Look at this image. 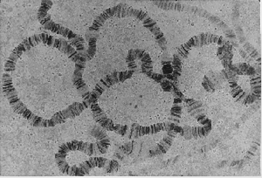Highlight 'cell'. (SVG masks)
<instances>
[{"mask_svg":"<svg viewBox=\"0 0 262 178\" xmlns=\"http://www.w3.org/2000/svg\"><path fill=\"white\" fill-rule=\"evenodd\" d=\"M238 79L228 80L229 82L230 92L233 99L238 103L244 104V105H250L253 102L258 101V99L252 95L251 93L246 92L242 89V86L238 85Z\"/></svg>","mask_w":262,"mask_h":178,"instance_id":"15","label":"cell"},{"mask_svg":"<svg viewBox=\"0 0 262 178\" xmlns=\"http://www.w3.org/2000/svg\"><path fill=\"white\" fill-rule=\"evenodd\" d=\"M86 60H88L86 54H79V59L75 62V69L73 75V84L77 89L78 92L81 95L83 101H89L91 95V93L90 92V90L82 79V74H83L84 69L86 66Z\"/></svg>","mask_w":262,"mask_h":178,"instance_id":"8","label":"cell"},{"mask_svg":"<svg viewBox=\"0 0 262 178\" xmlns=\"http://www.w3.org/2000/svg\"><path fill=\"white\" fill-rule=\"evenodd\" d=\"M167 123L166 122H162V123H158V124L150 125V126H141L138 124H132L127 134V137L131 138H137V137H143L147 135H153L157 134L160 131L166 130Z\"/></svg>","mask_w":262,"mask_h":178,"instance_id":"14","label":"cell"},{"mask_svg":"<svg viewBox=\"0 0 262 178\" xmlns=\"http://www.w3.org/2000/svg\"><path fill=\"white\" fill-rule=\"evenodd\" d=\"M251 93L258 100L261 97V75L260 73H256L250 76Z\"/></svg>","mask_w":262,"mask_h":178,"instance_id":"24","label":"cell"},{"mask_svg":"<svg viewBox=\"0 0 262 178\" xmlns=\"http://www.w3.org/2000/svg\"><path fill=\"white\" fill-rule=\"evenodd\" d=\"M91 110H92L93 116L97 123L100 124L101 127L107 129L108 131H113L116 123L107 117V115L102 111L98 103L91 104Z\"/></svg>","mask_w":262,"mask_h":178,"instance_id":"17","label":"cell"},{"mask_svg":"<svg viewBox=\"0 0 262 178\" xmlns=\"http://www.w3.org/2000/svg\"><path fill=\"white\" fill-rule=\"evenodd\" d=\"M238 75L233 74L228 69H223L219 72H209L202 80V86L209 93L215 92V90L223 83L225 80L238 79Z\"/></svg>","mask_w":262,"mask_h":178,"instance_id":"7","label":"cell"},{"mask_svg":"<svg viewBox=\"0 0 262 178\" xmlns=\"http://www.w3.org/2000/svg\"><path fill=\"white\" fill-rule=\"evenodd\" d=\"M83 152L88 155L99 153L98 146L96 143H83L79 141H72L69 143H66L60 146L57 154H68L69 152L71 151Z\"/></svg>","mask_w":262,"mask_h":178,"instance_id":"12","label":"cell"},{"mask_svg":"<svg viewBox=\"0 0 262 178\" xmlns=\"http://www.w3.org/2000/svg\"><path fill=\"white\" fill-rule=\"evenodd\" d=\"M212 43H216L219 46H227V44H231L228 39H225L221 36L214 35L212 33H201L200 35H196L193 38H191L185 44H182L181 47L179 48L177 54L179 57V59L183 60L188 56L189 52L191 51V48H200V47H204V46L212 44Z\"/></svg>","mask_w":262,"mask_h":178,"instance_id":"3","label":"cell"},{"mask_svg":"<svg viewBox=\"0 0 262 178\" xmlns=\"http://www.w3.org/2000/svg\"><path fill=\"white\" fill-rule=\"evenodd\" d=\"M91 101H83V102H75V103L70 105L69 107L66 109L60 111L55 114L52 117V121L55 123V125L60 124L65 122L69 119L74 118L75 116H80L84 110L86 109L88 107L91 106Z\"/></svg>","mask_w":262,"mask_h":178,"instance_id":"9","label":"cell"},{"mask_svg":"<svg viewBox=\"0 0 262 178\" xmlns=\"http://www.w3.org/2000/svg\"><path fill=\"white\" fill-rule=\"evenodd\" d=\"M52 6H53V2L50 0H43L42 1L39 12L37 14L39 23L45 27L46 29L49 30L51 32L57 33V34L62 35L67 39H75L78 35L73 33L71 30H69L67 27H61L60 25L56 24L55 22L52 20L50 15L48 13Z\"/></svg>","mask_w":262,"mask_h":178,"instance_id":"4","label":"cell"},{"mask_svg":"<svg viewBox=\"0 0 262 178\" xmlns=\"http://www.w3.org/2000/svg\"><path fill=\"white\" fill-rule=\"evenodd\" d=\"M232 22H233V25L235 27V35L238 38L239 43L243 46V48H244L245 50L247 51V54L250 55L251 58H253L254 60H256L259 64H260V61H261L260 55L257 52L256 49L253 48V46L249 42L247 41V39H246L242 27H241V24L238 22V11L235 9L233 10V13H232Z\"/></svg>","mask_w":262,"mask_h":178,"instance_id":"13","label":"cell"},{"mask_svg":"<svg viewBox=\"0 0 262 178\" xmlns=\"http://www.w3.org/2000/svg\"><path fill=\"white\" fill-rule=\"evenodd\" d=\"M126 63L129 71L145 74L156 82L161 83L165 76L153 71V64L149 54L141 49H131L128 51Z\"/></svg>","mask_w":262,"mask_h":178,"instance_id":"1","label":"cell"},{"mask_svg":"<svg viewBox=\"0 0 262 178\" xmlns=\"http://www.w3.org/2000/svg\"><path fill=\"white\" fill-rule=\"evenodd\" d=\"M134 74V72L128 70V71L124 72H114L112 74L106 75L104 78H102L99 81L98 83L96 84L94 91L91 93L90 99L91 103H96L99 97L106 89L116 85V84L119 83V82H123L126 80L130 79Z\"/></svg>","mask_w":262,"mask_h":178,"instance_id":"5","label":"cell"},{"mask_svg":"<svg viewBox=\"0 0 262 178\" xmlns=\"http://www.w3.org/2000/svg\"><path fill=\"white\" fill-rule=\"evenodd\" d=\"M166 131V136L164 137V139L162 140L160 143H158L155 148H153L149 150V158H154V157H158L160 154H165L172 145L174 138L179 134L177 133L176 131L172 129V128H168V127H167Z\"/></svg>","mask_w":262,"mask_h":178,"instance_id":"16","label":"cell"},{"mask_svg":"<svg viewBox=\"0 0 262 178\" xmlns=\"http://www.w3.org/2000/svg\"><path fill=\"white\" fill-rule=\"evenodd\" d=\"M185 12H191V13L199 15V16L203 17V18H207L212 23L217 25V27H220V28L223 30L224 33H226L227 37H228V40H229L230 43H231L232 40H235L236 35L234 32L227 24H225L223 21L220 19L216 16H214V15L211 14L210 12H207L206 10L199 8V7H196V6L191 7V6H185Z\"/></svg>","mask_w":262,"mask_h":178,"instance_id":"10","label":"cell"},{"mask_svg":"<svg viewBox=\"0 0 262 178\" xmlns=\"http://www.w3.org/2000/svg\"><path fill=\"white\" fill-rule=\"evenodd\" d=\"M117 18H126V17H134V18L139 19L143 22V26L149 30L150 33H153L155 37L157 43L159 44V47L163 50L167 49V40L164 37V33H162L161 29L159 28L158 24L156 23L154 19H152L146 12H143L141 10H136L131 8L128 5H126L124 7H122L120 10L119 12L115 16Z\"/></svg>","mask_w":262,"mask_h":178,"instance_id":"2","label":"cell"},{"mask_svg":"<svg viewBox=\"0 0 262 178\" xmlns=\"http://www.w3.org/2000/svg\"><path fill=\"white\" fill-rule=\"evenodd\" d=\"M233 66L242 74V75L252 76L256 73H260V70L257 71L256 69H254L253 66L249 65V64H247V63H236V64H233Z\"/></svg>","mask_w":262,"mask_h":178,"instance_id":"26","label":"cell"},{"mask_svg":"<svg viewBox=\"0 0 262 178\" xmlns=\"http://www.w3.org/2000/svg\"><path fill=\"white\" fill-rule=\"evenodd\" d=\"M96 53V38L91 37L89 40V49L86 51V59H92Z\"/></svg>","mask_w":262,"mask_h":178,"instance_id":"29","label":"cell"},{"mask_svg":"<svg viewBox=\"0 0 262 178\" xmlns=\"http://www.w3.org/2000/svg\"><path fill=\"white\" fill-rule=\"evenodd\" d=\"M2 88H3L4 95L9 101L11 107L13 108L14 112L19 116H23L25 112L27 111V106L25 105L20 99L18 98V93L12 85V77L8 74H4L2 77Z\"/></svg>","mask_w":262,"mask_h":178,"instance_id":"6","label":"cell"},{"mask_svg":"<svg viewBox=\"0 0 262 178\" xmlns=\"http://www.w3.org/2000/svg\"><path fill=\"white\" fill-rule=\"evenodd\" d=\"M182 100L178 95H175L174 102H173V107L170 110V118L168 119L166 123L168 126H178L180 124V119L182 115Z\"/></svg>","mask_w":262,"mask_h":178,"instance_id":"20","label":"cell"},{"mask_svg":"<svg viewBox=\"0 0 262 178\" xmlns=\"http://www.w3.org/2000/svg\"><path fill=\"white\" fill-rule=\"evenodd\" d=\"M183 102H185L188 113L196 119L200 126L211 127L212 128V122L206 116V113H205V108L203 107V104L200 101H196L194 99H188L185 97L183 100Z\"/></svg>","mask_w":262,"mask_h":178,"instance_id":"11","label":"cell"},{"mask_svg":"<svg viewBox=\"0 0 262 178\" xmlns=\"http://www.w3.org/2000/svg\"><path fill=\"white\" fill-rule=\"evenodd\" d=\"M69 44H71L73 48H75L77 51L78 54H86L85 51V46H84V40L81 37L77 36L75 39H69Z\"/></svg>","mask_w":262,"mask_h":178,"instance_id":"27","label":"cell"},{"mask_svg":"<svg viewBox=\"0 0 262 178\" xmlns=\"http://www.w3.org/2000/svg\"><path fill=\"white\" fill-rule=\"evenodd\" d=\"M217 56L221 59L224 69H227L232 64V44L220 46L217 48Z\"/></svg>","mask_w":262,"mask_h":178,"instance_id":"21","label":"cell"},{"mask_svg":"<svg viewBox=\"0 0 262 178\" xmlns=\"http://www.w3.org/2000/svg\"><path fill=\"white\" fill-rule=\"evenodd\" d=\"M163 72L164 75L166 77L167 80L171 81L172 80V64H171V59L169 60H163Z\"/></svg>","mask_w":262,"mask_h":178,"instance_id":"28","label":"cell"},{"mask_svg":"<svg viewBox=\"0 0 262 178\" xmlns=\"http://www.w3.org/2000/svg\"><path fill=\"white\" fill-rule=\"evenodd\" d=\"M127 4L121 3L119 5H117V6H113L111 8L105 10L104 12H102L101 15H99L98 17L95 19L92 27L90 28V32H97L101 28V26L104 24L105 21L110 18L115 17L119 12L120 10L122 9V7H124Z\"/></svg>","mask_w":262,"mask_h":178,"instance_id":"18","label":"cell"},{"mask_svg":"<svg viewBox=\"0 0 262 178\" xmlns=\"http://www.w3.org/2000/svg\"><path fill=\"white\" fill-rule=\"evenodd\" d=\"M181 59H179L178 54H174L171 59V64H172V80L171 82L176 84L178 82V79L181 75L182 73V63Z\"/></svg>","mask_w":262,"mask_h":178,"instance_id":"25","label":"cell"},{"mask_svg":"<svg viewBox=\"0 0 262 178\" xmlns=\"http://www.w3.org/2000/svg\"><path fill=\"white\" fill-rule=\"evenodd\" d=\"M152 4L161 9L178 11V12H185V6H186L184 4L171 2V1H153Z\"/></svg>","mask_w":262,"mask_h":178,"instance_id":"23","label":"cell"},{"mask_svg":"<svg viewBox=\"0 0 262 178\" xmlns=\"http://www.w3.org/2000/svg\"><path fill=\"white\" fill-rule=\"evenodd\" d=\"M211 131H212L211 127L185 126V127L182 128L180 136L185 137L186 140L198 139V138H201V137H207L209 134L211 133Z\"/></svg>","mask_w":262,"mask_h":178,"instance_id":"19","label":"cell"},{"mask_svg":"<svg viewBox=\"0 0 262 178\" xmlns=\"http://www.w3.org/2000/svg\"><path fill=\"white\" fill-rule=\"evenodd\" d=\"M118 169H119V163H117L116 161L112 160L108 163V166L106 168V171L107 173H112L118 170Z\"/></svg>","mask_w":262,"mask_h":178,"instance_id":"30","label":"cell"},{"mask_svg":"<svg viewBox=\"0 0 262 178\" xmlns=\"http://www.w3.org/2000/svg\"><path fill=\"white\" fill-rule=\"evenodd\" d=\"M93 136L96 137L99 153L105 154L107 152V148L111 145V140L107 137V134L101 130L100 128H95L93 129Z\"/></svg>","mask_w":262,"mask_h":178,"instance_id":"22","label":"cell"}]
</instances>
